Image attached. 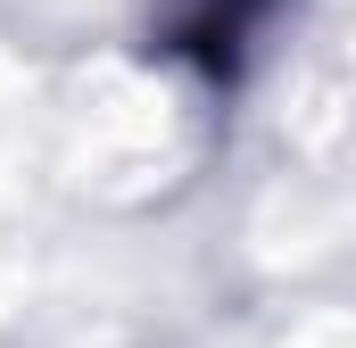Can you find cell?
Instances as JSON below:
<instances>
[{
    "mask_svg": "<svg viewBox=\"0 0 356 348\" xmlns=\"http://www.w3.org/2000/svg\"><path fill=\"white\" fill-rule=\"evenodd\" d=\"M257 8H266V0H199V17L182 25V50H199L216 75H232V33H241Z\"/></svg>",
    "mask_w": 356,
    "mask_h": 348,
    "instance_id": "1",
    "label": "cell"
}]
</instances>
